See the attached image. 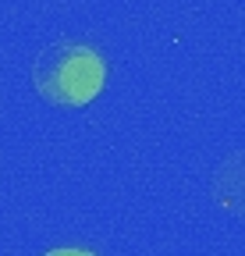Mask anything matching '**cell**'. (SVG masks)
<instances>
[{
  "label": "cell",
  "instance_id": "1",
  "mask_svg": "<svg viewBox=\"0 0 245 256\" xmlns=\"http://www.w3.org/2000/svg\"><path fill=\"white\" fill-rule=\"evenodd\" d=\"M107 57L89 43L60 40L39 50L32 64V86L53 107H85L107 86Z\"/></svg>",
  "mask_w": 245,
  "mask_h": 256
},
{
  "label": "cell",
  "instance_id": "2",
  "mask_svg": "<svg viewBox=\"0 0 245 256\" xmlns=\"http://www.w3.org/2000/svg\"><path fill=\"white\" fill-rule=\"evenodd\" d=\"M43 256H96L93 249H82V246H60V249H50Z\"/></svg>",
  "mask_w": 245,
  "mask_h": 256
}]
</instances>
